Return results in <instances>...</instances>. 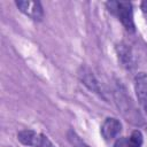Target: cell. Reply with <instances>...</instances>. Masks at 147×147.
<instances>
[{"label":"cell","instance_id":"cell-1","mask_svg":"<svg viewBox=\"0 0 147 147\" xmlns=\"http://www.w3.org/2000/svg\"><path fill=\"white\" fill-rule=\"evenodd\" d=\"M108 10L114 14L121 23L124 25V28L129 32H134V21H133V10L132 5L130 2H123V1H110L106 3Z\"/></svg>","mask_w":147,"mask_h":147},{"label":"cell","instance_id":"cell-2","mask_svg":"<svg viewBox=\"0 0 147 147\" xmlns=\"http://www.w3.org/2000/svg\"><path fill=\"white\" fill-rule=\"evenodd\" d=\"M16 6L24 15L29 16L34 21H40L44 16V10L39 1L20 0V1H16Z\"/></svg>","mask_w":147,"mask_h":147},{"label":"cell","instance_id":"cell-3","mask_svg":"<svg viewBox=\"0 0 147 147\" xmlns=\"http://www.w3.org/2000/svg\"><path fill=\"white\" fill-rule=\"evenodd\" d=\"M134 91L137 99L147 116V74H137L134 77Z\"/></svg>","mask_w":147,"mask_h":147},{"label":"cell","instance_id":"cell-4","mask_svg":"<svg viewBox=\"0 0 147 147\" xmlns=\"http://www.w3.org/2000/svg\"><path fill=\"white\" fill-rule=\"evenodd\" d=\"M121 131H122V123L114 117L106 118L101 125V136L107 141L116 139L121 133Z\"/></svg>","mask_w":147,"mask_h":147},{"label":"cell","instance_id":"cell-5","mask_svg":"<svg viewBox=\"0 0 147 147\" xmlns=\"http://www.w3.org/2000/svg\"><path fill=\"white\" fill-rule=\"evenodd\" d=\"M116 54L122 67H124L127 70H132L136 68V57L133 55L132 49L126 44L124 42L118 44L116 46Z\"/></svg>","mask_w":147,"mask_h":147},{"label":"cell","instance_id":"cell-6","mask_svg":"<svg viewBox=\"0 0 147 147\" xmlns=\"http://www.w3.org/2000/svg\"><path fill=\"white\" fill-rule=\"evenodd\" d=\"M78 77L80 79V82L92 92L98 93L100 95H102V91L100 87V84L98 82V79L95 78V76L93 75V72L87 68V67H82L78 71Z\"/></svg>","mask_w":147,"mask_h":147},{"label":"cell","instance_id":"cell-7","mask_svg":"<svg viewBox=\"0 0 147 147\" xmlns=\"http://www.w3.org/2000/svg\"><path fill=\"white\" fill-rule=\"evenodd\" d=\"M144 142V136L139 130H134L130 137L117 138L114 142V147H141Z\"/></svg>","mask_w":147,"mask_h":147},{"label":"cell","instance_id":"cell-8","mask_svg":"<svg viewBox=\"0 0 147 147\" xmlns=\"http://www.w3.org/2000/svg\"><path fill=\"white\" fill-rule=\"evenodd\" d=\"M40 136L41 134H37L34 131L26 129V130L20 131L18 134H17V138H18V140L23 145L37 147L38 146V142H39V139H40Z\"/></svg>","mask_w":147,"mask_h":147},{"label":"cell","instance_id":"cell-9","mask_svg":"<svg viewBox=\"0 0 147 147\" xmlns=\"http://www.w3.org/2000/svg\"><path fill=\"white\" fill-rule=\"evenodd\" d=\"M67 138H68V140H69V142L72 145V147H90L86 142H84L82 139H80V137L76 133V132H74L72 130H69L68 132H67Z\"/></svg>","mask_w":147,"mask_h":147},{"label":"cell","instance_id":"cell-10","mask_svg":"<svg viewBox=\"0 0 147 147\" xmlns=\"http://www.w3.org/2000/svg\"><path fill=\"white\" fill-rule=\"evenodd\" d=\"M37 147H55L53 145V142L44 134L40 136V139H39V142H38V146Z\"/></svg>","mask_w":147,"mask_h":147}]
</instances>
